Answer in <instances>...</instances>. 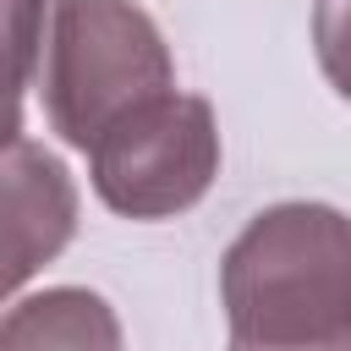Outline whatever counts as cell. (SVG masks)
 Returning <instances> with one entry per match:
<instances>
[{
	"label": "cell",
	"instance_id": "cell-1",
	"mask_svg": "<svg viewBox=\"0 0 351 351\" xmlns=\"http://www.w3.org/2000/svg\"><path fill=\"white\" fill-rule=\"evenodd\" d=\"M230 346L351 351V219L329 203H274L219 258Z\"/></svg>",
	"mask_w": 351,
	"mask_h": 351
},
{
	"label": "cell",
	"instance_id": "cell-2",
	"mask_svg": "<svg viewBox=\"0 0 351 351\" xmlns=\"http://www.w3.org/2000/svg\"><path fill=\"white\" fill-rule=\"evenodd\" d=\"M44 115L71 148H93L121 115L176 88L154 16L132 0H60L44 44Z\"/></svg>",
	"mask_w": 351,
	"mask_h": 351
},
{
	"label": "cell",
	"instance_id": "cell-3",
	"mask_svg": "<svg viewBox=\"0 0 351 351\" xmlns=\"http://www.w3.org/2000/svg\"><path fill=\"white\" fill-rule=\"evenodd\" d=\"M88 176L104 208L126 219H176L219 176V126L214 104L197 93H159L121 115L93 148H88Z\"/></svg>",
	"mask_w": 351,
	"mask_h": 351
},
{
	"label": "cell",
	"instance_id": "cell-4",
	"mask_svg": "<svg viewBox=\"0 0 351 351\" xmlns=\"http://www.w3.org/2000/svg\"><path fill=\"white\" fill-rule=\"evenodd\" d=\"M5 285L22 291L77 230V186L55 154L11 132L5 148Z\"/></svg>",
	"mask_w": 351,
	"mask_h": 351
},
{
	"label": "cell",
	"instance_id": "cell-5",
	"mask_svg": "<svg viewBox=\"0 0 351 351\" xmlns=\"http://www.w3.org/2000/svg\"><path fill=\"white\" fill-rule=\"evenodd\" d=\"M0 351H121V318L99 291L49 285L5 307Z\"/></svg>",
	"mask_w": 351,
	"mask_h": 351
},
{
	"label": "cell",
	"instance_id": "cell-6",
	"mask_svg": "<svg viewBox=\"0 0 351 351\" xmlns=\"http://www.w3.org/2000/svg\"><path fill=\"white\" fill-rule=\"evenodd\" d=\"M313 49L329 88L351 104V0H313Z\"/></svg>",
	"mask_w": 351,
	"mask_h": 351
},
{
	"label": "cell",
	"instance_id": "cell-7",
	"mask_svg": "<svg viewBox=\"0 0 351 351\" xmlns=\"http://www.w3.org/2000/svg\"><path fill=\"white\" fill-rule=\"evenodd\" d=\"M44 0H11V44H16V88L33 82V55H38V27H33V11Z\"/></svg>",
	"mask_w": 351,
	"mask_h": 351
},
{
	"label": "cell",
	"instance_id": "cell-8",
	"mask_svg": "<svg viewBox=\"0 0 351 351\" xmlns=\"http://www.w3.org/2000/svg\"><path fill=\"white\" fill-rule=\"evenodd\" d=\"M230 351H247V346H230Z\"/></svg>",
	"mask_w": 351,
	"mask_h": 351
}]
</instances>
